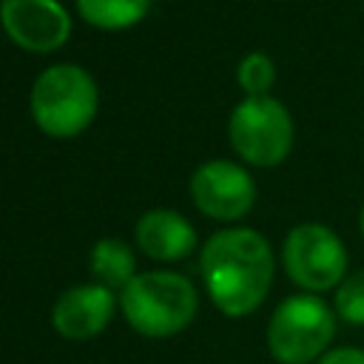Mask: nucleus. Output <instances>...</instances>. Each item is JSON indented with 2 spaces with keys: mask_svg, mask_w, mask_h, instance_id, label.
<instances>
[{
  "mask_svg": "<svg viewBox=\"0 0 364 364\" xmlns=\"http://www.w3.org/2000/svg\"><path fill=\"white\" fill-rule=\"evenodd\" d=\"M202 279L210 301L225 316L253 313L273 282V253L262 233L228 228L213 233L202 247Z\"/></svg>",
  "mask_w": 364,
  "mask_h": 364,
  "instance_id": "f257e3e1",
  "label": "nucleus"
},
{
  "mask_svg": "<svg viewBox=\"0 0 364 364\" xmlns=\"http://www.w3.org/2000/svg\"><path fill=\"white\" fill-rule=\"evenodd\" d=\"M196 287L171 270L136 273L119 296L128 324L148 338H168L182 333L196 316Z\"/></svg>",
  "mask_w": 364,
  "mask_h": 364,
  "instance_id": "f03ea898",
  "label": "nucleus"
},
{
  "mask_svg": "<svg viewBox=\"0 0 364 364\" xmlns=\"http://www.w3.org/2000/svg\"><path fill=\"white\" fill-rule=\"evenodd\" d=\"M31 114L43 134L68 139L85 131L97 114V85L80 65H51L31 88Z\"/></svg>",
  "mask_w": 364,
  "mask_h": 364,
  "instance_id": "7ed1b4c3",
  "label": "nucleus"
},
{
  "mask_svg": "<svg viewBox=\"0 0 364 364\" xmlns=\"http://www.w3.org/2000/svg\"><path fill=\"white\" fill-rule=\"evenodd\" d=\"M333 333V310L318 296H290L267 321V350L279 364H310L327 353Z\"/></svg>",
  "mask_w": 364,
  "mask_h": 364,
  "instance_id": "20e7f679",
  "label": "nucleus"
},
{
  "mask_svg": "<svg viewBox=\"0 0 364 364\" xmlns=\"http://www.w3.org/2000/svg\"><path fill=\"white\" fill-rule=\"evenodd\" d=\"M233 151L253 165H279L293 145V119L273 97H247L239 102L228 122Z\"/></svg>",
  "mask_w": 364,
  "mask_h": 364,
  "instance_id": "39448f33",
  "label": "nucleus"
},
{
  "mask_svg": "<svg viewBox=\"0 0 364 364\" xmlns=\"http://www.w3.org/2000/svg\"><path fill=\"white\" fill-rule=\"evenodd\" d=\"M282 259L287 276L310 293L341 284L347 273V250L341 239L318 222L296 225L284 239Z\"/></svg>",
  "mask_w": 364,
  "mask_h": 364,
  "instance_id": "423d86ee",
  "label": "nucleus"
},
{
  "mask_svg": "<svg viewBox=\"0 0 364 364\" xmlns=\"http://www.w3.org/2000/svg\"><path fill=\"white\" fill-rule=\"evenodd\" d=\"M191 196L205 216L230 222L253 208L256 188L245 168L228 159H210L191 176Z\"/></svg>",
  "mask_w": 364,
  "mask_h": 364,
  "instance_id": "0eeeda50",
  "label": "nucleus"
},
{
  "mask_svg": "<svg viewBox=\"0 0 364 364\" xmlns=\"http://www.w3.org/2000/svg\"><path fill=\"white\" fill-rule=\"evenodd\" d=\"M0 23L28 51H54L71 34V20L57 0H0Z\"/></svg>",
  "mask_w": 364,
  "mask_h": 364,
  "instance_id": "6e6552de",
  "label": "nucleus"
},
{
  "mask_svg": "<svg viewBox=\"0 0 364 364\" xmlns=\"http://www.w3.org/2000/svg\"><path fill=\"white\" fill-rule=\"evenodd\" d=\"M111 316H114V290L102 284H77L65 290L51 310L54 330L71 341H88L100 336L108 327Z\"/></svg>",
  "mask_w": 364,
  "mask_h": 364,
  "instance_id": "1a4fd4ad",
  "label": "nucleus"
},
{
  "mask_svg": "<svg viewBox=\"0 0 364 364\" xmlns=\"http://www.w3.org/2000/svg\"><path fill=\"white\" fill-rule=\"evenodd\" d=\"M136 245L151 259L173 262L196 247V233L176 210H148L136 222Z\"/></svg>",
  "mask_w": 364,
  "mask_h": 364,
  "instance_id": "9d476101",
  "label": "nucleus"
},
{
  "mask_svg": "<svg viewBox=\"0 0 364 364\" xmlns=\"http://www.w3.org/2000/svg\"><path fill=\"white\" fill-rule=\"evenodd\" d=\"M91 273L100 279L102 287L114 290V287H125L136 273V264H134V250L119 242V239H100L94 247H91Z\"/></svg>",
  "mask_w": 364,
  "mask_h": 364,
  "instance_id": "9b49d317",
  "label": "nucleus"
},
{
  "mask_svg": "<svg viewBox=\"0 0 364 364\" xmlns=\"http://www.w3.org/2000/svg\"><path fill=\"white\" fill-rule=\"evenodd\" d=\"M151 0H77L80 14L97 28H128L139 23Z\"/></svg>",
  "mask_w": 364,
  "mask_h": 364,
  "instance_id": "f8f14e48",
  "label": "nucleus"
},
{
  "mask_svg": "<svg viewBox=\"0 0 364 364\" xmlns=\"http://www.w3.org/2000/svg\"><path fill=\"white\" fill-rule=\"evenodd\" d=\"M336 313L350 324H364V267L347 273L336 287Z\"/></svg>",
  "mask_w": 364,
  "mask_h": 364,
  "instance_id": "ddd939ff",
  "label": "nucleus"
},
{
  "mask_svg": "<svg viewBox=\"0 0 364 364\" xmlns=\"http://www.w3.org/2000/svg\"><path fill=\"white\" fill-rule=\"evenodd\" d=\"M273 80H276V68L267 54L253 51L239 63V85L247 91V97H264Z\"/></svg>",
  "mask_w": 364,
  "mask_h": 364,
  "instance_id": "4468645a",
  "label": "nucleus"
},
{
  "mask_svg": "<svg viewBox=\"0 0 364 364\" xmlns=\"http://www.w3.org/2000/svg\"><path fill=\"white\" fill-rule=\"evenodd\" d=\"M318 364H364V350L358 347H338L318 358Z\"/></svg>",
  "mask_w": 364,
  "mask_h": 364,
  "instance_id": "2eb2a0df",
  "label": "nucleus"
},
{
  "mask_svg": "<svg viewBox=\"0 0 364 364\" xmlns=\"http://www.w3.org/2000/svg\"><path fill=\"white\" fill-rule=\"evenodd\" d=\"M358 225H361V233H364V208H361V216H358Z\"/></svg>",
  "mask_w": 364,
  "mask_h": 364,
  "instance_id": "dca6fc26",
  "label": "nucleus"
}]
</instances>
